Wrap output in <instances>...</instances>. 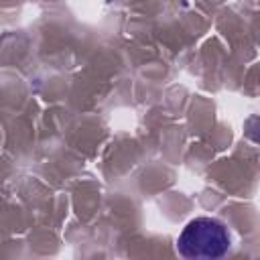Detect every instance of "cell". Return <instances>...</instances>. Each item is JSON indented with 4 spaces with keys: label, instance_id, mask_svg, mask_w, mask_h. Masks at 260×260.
<instances>
[{
    "label": "cell",
    "instance_id": "cell-1",
    "mask_svg": "<svg viewBox=\"0 0 260 260\" xmlns=\"http://www.w3.org/2000/svg\"><path fill=\"white\" fill-rule=\"evenodd\" d=\"M232 246L228 228L215 217L191 219L177 238V250L185 258H221Z\"/></svg>",
    "mask_w": 260,
    "mask_h": 260
}]
</instances>
